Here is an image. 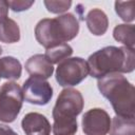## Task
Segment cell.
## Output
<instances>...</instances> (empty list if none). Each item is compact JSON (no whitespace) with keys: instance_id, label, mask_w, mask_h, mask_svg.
<instances>
[{"instance_id":"5bb4252c","label":"cell","mask_w":135,"mask_h":135,"mask_svg":"<svg viewBox=\"0 0 135 135\" xmlns=\"http://www.w3.org/2000/svg\"><path fill=\"white\" fill-rule=\"evenodd\" d=\"M113 37L116 41L121 42L126 47L134 50L135 28L133 24H118L113 30Z\"/></svg>"},{"instance_id":"e0dca14e","label":"cell","mask_w":135,"mask_h":135,"mask_svg":"<svg viewBox=\"0 0 135 135\" xmlns=\"http://www.w3.org/2000/svg\"><path fill=\"white\" fill-rule=\"evenodd\" d=\"M115 12L124 22H132L135 19V2L134 1H116Z\"/></svg>"},{"instance_id":"3957f363","label":"cell","mask_w":135,"mask_h":135,"mask_svg":"<svg viewBox=\"0 0 135 135\" xmlns=\"http://www.w3.org/2000/svg\"><path fill=\"white\" fill-rule=\"evenodd\" d=\"M84 105L81 93L72 88L63 89L53 108V134L54 135H75L78 130L77 116Z\"/></svg>"},{"instance_id":"ba28073f","label":"cell","mask_w":135,"mask_h":135,"mask_svg":"<svg viewBox=\"0 0 135 135\" xmlns=\"http://www.w3.org/2000/svg\"><path fill=\"white\" fill-rule=\"evenodd\" d=\"M81 127L85 135H107L111 128L110 115L103 109H91L83 114Z\"/></svg>"},{"instance_id":"9c48e42d","label":"cell","mask_w":135,"mask_h":135,"mask_svg":"<svg viewBox=\"0 0 135 135\" xmlns=\"http://www.w3.org/2000/svg\"><path fill=\"white\" fill-rule=\"evenodd\" d=\"M21 127L25 135H50L52 130L47 118L37 112L25 114L21 120Z\"/></svg>"},{"instance_id":"6da1fadb","label":"cell","mask_w":135,"mask_h":135,"mask_svg":"<svg viewBox=\"0 0 135 135\" xmlns=\"http://www.w3.org/2000/svg\"><path fill=\"white\" fill-rule=\"evenodd\" d=\"M89 74L97 79H100L109 74L131 73L135 68L134 50L126 46H105L88 58Z\"/></svg>"},{"instance_id":"7a4b0ae2","label":"cell","mask_w":135,"mask_h":135,"mask_svg":"<svg viewBox=\"0 0 135 135\" xmlns=\"http://www.w3.org/2000/svg\"><path fill=\"white\" fill-rule=\"evenodd\" d=\"M97 88L110 101L116 116L135 117V89L122 74H109L98 79Z\"/></svg>"},{"instance_id":"d6986e66","label":"cell","mask_w":135,"mask_h":135,"mask_svg":"<svg viewBox=\"0 0 135 135\" xmlns=\"http://www.w3.org/2000/svg\"><path fill=\"white\" fill-rule=\"evenodd\" d=\"M35 1L33 0H13V1H6V4L8 6V8H11L14 12L20 13L23 11L28 9Z\"/></svg>"},{"instance_id":"4fadbf2b","label":"cell","mask_w":135,"mask_h":135,"mask_svg":"<svg viewBox=\"0 0 135 135\" xmlns=\"http://www.w3.org/2000/svg\"><path fill=\"white\" fill-rule=\"evenodd\" d=\"M0 69L2 78L8 80H17L21 77L22 66L20 61L13 56H5L0 58Z\"/></svg>"},{"instance_id":"8fae6325","label":"cell","mask_w":135,"mask_h":135,"mask_svg":"<svg viewBox=\"0 0 135 135\" xmlns=\"http://www.w3.org/2000/svg\"><path fill=\"white\" fill-rule=\"evenodd\" d=\"M85 23L89 31L95 36H102L109 27V19L105 13L99 8L91 9L86 17Z\"/></svg>"},{"instance_id":"30bf717a","label":"cell","mask_w":135,"mask_h":135,"mask_svg":"<svg viewBox=\"0 0 135 135\" xmlns=\"http://www.w3.org/2000/svg\"><path fill=\"white\" fill-rule=\"evenodd\" d=\"M24 68L31 77H37L44 80L50 78L54 73L53 64L42 54L31 56L26 60Z\"/></svg>"},{"instance_id":"603a6c76","label":"cell","mask_w":135,"mask_h":135,"mask_svg":"<svg viewBox=\"0 0 135 135\" xmlns=\"http://www.w3.org/2000/svg\"><path fill=\"white\" fill-rule=\"evenodd\" d=\"M2 78V73H1V69H0V79Z\"/></svg>"},{"instance_id":"ac0fdd59","label":"cell","mask_w":135,"mask_h":135,"mask_svg":"<svg viewBox=\"0 0 135 135\" xmlns=\"http://www.w3.org/2000/svg\"><path fill=\"white\" fill-rule=\"evenodd\" d=\"M43 4L45 5L46 9L50 13H53V14H61V13L66 12L71 7L72 1H70V0H68V1H64V0H59V1L44 0L43 1Z\"/></svg>"},{"instance_id":"8992f818","label":"cell","mask_w":135,"mask_h":135,"mask_svg":"<svg viewBox=\"0 0 135 135\" xmlns=\"http://www.w3.org/2000/svg\"><path fill=\"white\" fill-rule=\"evenodd\" d=\"M89 75V66L81 57L66 58L56 69V81L60 86H74L82 82Z\"/></svg>"},{"instance_id":"7402d4cb","label":"cell","mask_w":135,"mask_h":135,"mask_svg":"<svg viewBox=\"0 0 135 135\" xmlns=\"http://www.w3.org/2000/svg\"><path fill=\"white\" fill-rule=\"evenodd\" d=\"M2 54V47H1V45H0V55Z\"/></svg>"},{"instance_id":"2e32d148","label":"cell","mask_w":135,"mask_h":135,"mask_svg":"<svg viewBox=\"0 0 135 135\" xmlns=\"http://www.w3.org/2000/svg\"><path fill=\"white\" fill-rule=\"evenodd\" d=\"M72 54H73L72 46L68 43H61L47 49L45 51L44 56L52 64H55V63H60L66 58H70Z\"/></svg>"},{"instance_id":"52a82bcc","label":"cell","mask_w":135,"mask_h":135,"mask_svg":"<svg viewBox=\"0 0 135 135\" xmlns=\"http://www.w3.org/2000/svg\"><path fill=\"white\" fill-rule=\"evenodd\" d=\"M22 93L26 102L36 105H45L53 97V88L44 79L30 77L23 83Z\"/></svg>"},{"instance_id":"277c9868","label":"cell","mask_w":135,"mask_h":135,"mask_svg":"<svg viewBox=\"0 0 135 135\" xmlns=\"http://www.w3.org/2000/svg\"><path fill=\"white\" fill-rule=\"evenodd\" d=\"M79 32V21L71 13L56 18L41 19L35 27V37L45 50L73 40Z\"/></svg>"},{"instance_id":"9a60e30c","label":"cell","mask_w":135,"mask_h":135,"mask_svg":"<svg viewBox=\"0 0 135 135\" xmlns=\"http://www.w3.org/2000/svg\"><path fill=\"white\" fill-rule=\"evenodd\" d=\"M109 132L110 135H135V118L113 117Z\"/></svg>"},{"instance_id":"ffe728a7","label":"cell","mask_w":135,"mask_h":135,"mask_svg":"<svg viewBox=\"0 0 135 135\" xmlns=\"http://www.w3.org/2000/svg\"><path fill=\"white\" fill-rule=\"evenodd\" d=\"M0 135H18V134L12 128L4 124H0Z\"/></svg>"},{"instance_id":"44dd1931","label":"cell","mask_w":135,"mask_h":135,"mask_svg":"<svg viewBox=\"0 0 135 135\" xmlns=\"http://www.w3.org/2000/svg\"><path fill=\"white\" fill-rule=\"evenodd\" d=\"M8 14V6L6 4V1L0 0V18L7 17Z\"/></svg>"},{"instance_id":"7c38bea8","label":"cell","mask_w":135,"mask_h":135,"mask_svg":"<svg viewBox=\"0 0 135 135\" xmlns=\"http://www.w3.org/2000/svg\"><path fill=\"white\" fill-rule=\"evenodd\" d=\"M20 40V28L18 23L8 18H0V41L4 43H15Z\"/></svg>"},{"instance_id":"5b68a950","label":"cell","mask_w":135,"mask_h":135,"mask_svg":"<svg viewBox=\"0 0 135 135\" xmlns=\"http://www.w3.org/2000/svg\"><path fill=\"white\" fill-rule=\"evenodd\" d=\"M23 93L15 81H8L0 88V121L13 122L19 115L23 104Z\"/></svg>"}]
</instances>
